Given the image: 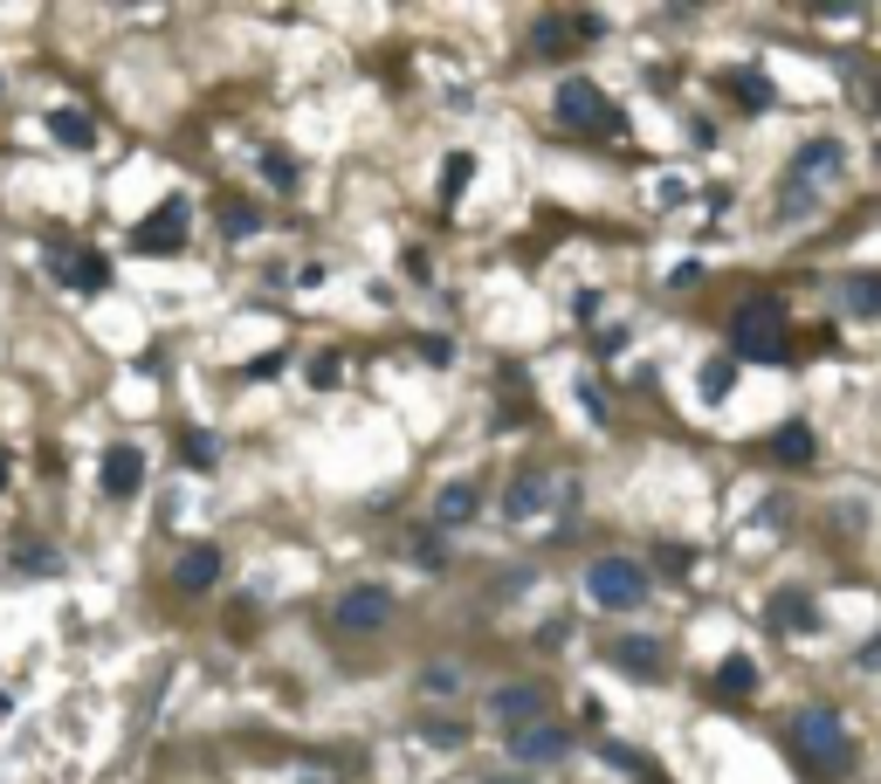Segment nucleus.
<instances>
[{
  "label": "nucleus",
  "instance_id": "obj_1",
  "mask_svg": "<svg viewBox=\"0 0 881 784\" xmlns=\"http://www.w3.org/2000/svg\"><path fill=\"white\" fill-rule=\"evenodd\" d=\"M586 598L600 613H640L647 598H655V579H647V564L640 558H592L586 564Z\"/></svg>",
  "mask_w": 881,
  "mask_h": 784
},
{
  "label": "nucleus",
  "instance_id": "obj_2",
  "mask_svg": "<svg viewBox=\"0 0 881 784\" xmlns=\"http://www.w3.org/2000/svg\"><path fill=\"white\" fill-rule=\"evenodd\" d=\"M792 743H799V757H806L813 771H826V777H840V771L854 764V737H847V723H840L834 709H799V716H792Z\"/></svg>",
  "mask_w": 881,
  "mask_h": 784
},
{
  "label": "nucleus",
  "instance_id": "obj_3",
  "mask_svg": "<svg viewBox=\"0 0 881 784\" xmlns=\"http://www.w3.org/2000/svg\"><path fill=\"white\" fill-rule=\"evenodd\" d=\"M731 345L744 351V358H758V365H779L785 358V310L779 303H744L737 317H731Z\"/></svg>",
  "mask_w": 881,
  "mask_h": 784
},
{
  "label": "nucleus",
  "instance_id": "obj_4",
  "mask_svg": "<svg viewBox=\"0 0 881 784\" xmlns=\"http://www.w3.org/2000/svg\"><path fill=\"white\" fill-rule=\"evenodd\" d=\"M386 619H393V592L386 585H345L331 598V626L338 634H379Z\"/></svg>",
  "mask_w": 881,
  "mask_h": 784
},
{
  "label": "nucleus",
  "instance_id": "obj_5",
  "mask_svg": "<svg viewBox=\"0 0 881 784\" xmlns=\"http://www.w3.org/2000/svg\"><path fill=\"white\" fill-rule=\"evenodd\" d=\"M551 111H558V124H565V131H613V103H606V90H600V83H586V76L558 83Z\"/></svg>",
  "mask_w": 881,
  "mask_h": 784
},
{
  "label": "nucleus",
  "instance_id": "obj_6",
  "mask_svg": "<svg viewBox=\"0 0 881 784\" xmlns=\"http://www.w3.org/2000/svg\"><path fill=\"white\" fill-rule=\"evenodd\" d=\"M840 166H847V152H840L834 138H806V145L792 152V172H785V187H799V193H819V187H826V179H834Z\"/></svg>",
  "mask_w": 881,
  "mask_h": 784
},
{
  "label": "nucleus",
  "instance_id": "obj_7",
  "mask_svg": "<svg viewBox=\"0 0 881 784\" xmlns=\"http://www.w3.org/2000/svg\"><path fill=\"white\" fill-rule=\"evenodd\" d=\"M187 221H193L187 193H172V200L159 206V214H145V221H138V234H132V242H138L145 255H159V248H179V242H187Z\"/></svg>",
  "mask_w": 881,
  "mask_h": 784
},
{
  "label": "nucleus",
  "instance_id": "obj_8",
  "mask_svg": "<svg viewBox=\"0 0 881 784\" xmlns=\"http://www.w3.org/2000/svg\"><path fill=\"white\" fill-rule=\"evenodd\" d=\"M48 276L63 282V290H103V282H111V261L103 255H90V248H63V255H48Z\"/></svg>",
  "mask_w": 881,
  "mask_h": 784
},
{
  "label": "nucleus",
  "instance_id": "obj_9",
  "mask_svg": "<svg viewBox=\"0 0 881 784\" xmlns=\"http://www.w3.org/2000/svg\"><path fill=\"white\" fill-rule=\"evenodd\" d=\"M103 495L111 503H124V495H138V482H145V455L132 448V440H118V448H103Z\"/></svg>",
  "mask_w": 881,
  "mask_h": 784
},
{
  "label": "nucleus",
  "instance_id": "obj_10",
  "mask_svg": "<svg viewBox=\"0 0 881 784\" xmlns=\"http://www.w3.org/2000/svg\"><path fill=\"white\" fill-rule=\"evenodd\" d=\"M544 509H551V475H544V468H524V475L510 482V495H503V516L510 523H537Z\"/></svg>",
  "mask_w": 881,
  "mask_h": 784
},
{
  "label": "nucleus",
  "instance_id": "obj_11",
  "mask_svg": "<svg viewBox=\"0 0 881 784\" xmlns=\"http://www.w3.org/2000/svg\"><path fill=\"white\" fill-rule=\"evenodd\" d=\"M537 709H544V688H531V682H516V688H497V695H489V716H497L503 729L537 723Z\"/></svg>",
  "mask_w": 881,
  "mask_h": 784
},
{
  "label": "nucleus",
  "instance_id": "obj_12",
  "mask_svg": "<svg viewBox=\"0 0 881 784\" xmlns=\"http://www.w3.org/2000/svg\"><path fill=\"white\" fill-rule=\"evenodd\" d=\"M510 750L524 757V764H558V757H565V729H551V723H524V729H510Z\"/></svg>",
  "mask_w": 881,
  "mask_h": 784
},
{
  "label": "nucleus",
  "instance_id": "obj_13",
  "mask_svg": "<svg viewBox=\"0 0 881 784\" xmlns=\"http://www.w3.org/2000/svg\"><path fill=\"white\" fill-rule=\"evenodd\" d=\"M606 661L613 668H627V674H661V640H647V634H627V640H606Z\"/></svg>",
  "mask_w": 881,
  "mask_h": 784
},
{
  "label": "nucleus",
  "instance_id": "obj_14",
  "mask_svg": "<svg viewBox=\"0 0 881 784\" xmlns=\"http://www.w3.org/2000/svg\"><path fill=\"white\" fill-rule=\"evenodd\" d=\"M476 509H482V489L476 482H440V495H434V523H440V530H461Z\"/></svg>",
  "mask_w": 881,
  "mask_h": 784
},
{
  "label": "nucleus",
  "instance_id": "obj_15",
  "mask_svg": "<svg viewBox=\"0 0 881 784\" xmlns=\"http://www.w3.org/2000/svg\"><path fill=\"white\" fill-rule=\"evenodd\" d=\"M172 585H179V592H214V585H221V551H179Z\"/></svg>",
  "mask_w": 881,
  "mask_h": 784
},
{
  "label": "nucleus",
  "instance_id": "obj_16",
  "mask_svg": "<svg viewBox=\"0 0 881 784\" xmlns=\"http://www.w3.org/2000/svg\"><path fill=\"white\" fill-rule=\"evenodd\" d=\"M847 317H881V276L874 269H861V276H847Z\"/></svg>",
  "mask_w": 881,
  "mask_h": 784
},
{
  "label": "nucleus",
  "instance_id": "obj_17",
  "mask_svg": "<svg viewBox=\"0 0 881 784\" xmlns=\"http://www.w3.org/2000/svg\"><path fill=\"white\" fill-rule=\"evenodd\" d=\"M48 138H63L69 152H90L97 131H90V117H83V111H48Z\"/></svg>",
  "mask_w": 881,
  "mask_h": 784
},
{
  "label": "nucleus",
  "instance_id": "obj_18",
  "mask_svg": "<svg viewBox=\"0 0 881 784\" xmlns=\"http://www.w3.org/2000/svg\"><path fill=\"white\" fill-rule=\"evenodd\" d=\"M771 455L779 461H813V434H806V421H792V427H779V440H771Z\"/></svg>",
  "mask_w": 881,
  "mask_h": 784
},
{
  "label": "nucleus",
  "instance_id": "obj_19",
  "mask_svg": "<svg viewBox=\"0 0 881 784\" xmlns=\"http://www.w3.org/2000/svg\"><path fill=\"white\" fill-rule=\"evenodd\" d=\"M716 688H723V695H750V688H758V668H750L744 653H731V661H723V674H716Z\"/></svg>",
  "mask_w": 881,
  "mask_h": 784
},
{
  "label": "nucleus",
  "instance_id": "obj_20",
  "mask_svg": "<svg viewBox=\"0 0 881 784\" xmlns=\"http://www.w3.org/2000/svg\"><path fill=\"white\" fill-rule=\"evenodd\" d=\"M731 90H737L744 111H765V103H771V83H765L758 69H737V76H731Z\"/></svg>",
  "mask_w": 881,
  "mask_h": 784
},
{
  "label": "nucleus",
  "instance_id": "obj_21",
  "mask_svg": "<svg viewBox=\"0 0 881 784\" xmlns=\"http://www.w3.org/2000/svg\"><path fill=\"white\" fill-rule=\"evenodd\" d=\"M731 385H737V365L731 358H710L703 365V400H731Z\"/></svg>",
  "mask_w": 881,
  "mask_h": 784
},
{
  "label": "nucleus",
  "instance_id": "obj_22",
  "mask_svg": "<svg viewBox=\"0 0 881 784\" xmlns=\"http://www.w3.org/2000/svg\"><path fill=\"white\" fill-rule=\"evenodd\" d=\"M771 619H779V626H813V598H806V592L771 598Z\"/></svg>",
  "mask_w": 881,
  "mask_h": 784
},
{
  "label": "nucleus",
  "instance_id": "obj_23",
  "mask_svg": "<svg viewBox=\"0 0 881 784\" xmlns=\"http://www.w3.org/2000/svg\"><path fill=\"white\" fill-rule=\"evenodd\" d=\"M600 757H606V764H620V771H627V777H640V784H661V771H655V764H640V757H634L627 743H606Z\"/></svg>",
  "mask_w": 881,
  "mask_h": 784
},
{
  "label": "nucleus",
  "instance_id": "obj_24",
  "mask_svg": "<svg viewBox=\"0 0 881 784\" xmlns=\"http://www.w3.org/2000/svg\"><path fill=\"white\" fill-rule=\"evenodd\" d=\"M338 379H345V358H338V351H317V358H310V385H317V392H331Z\"/></svg>",
  "mask_w": 881,
  "mask_h": 784
},
{
  "label": "nucleus",
  "instance_id": "obj_25",
  "mask_svg": "<svg viewBox=\"0 0 881 784\" xmlns=\"http://www.w3.org/2000/svg\"><path fill=\"white\" fill-rule=\"evenodd\" d=\"M263 179H276V187H297V159H290V152H263Z\"/></svg>",
  "mask_w": 881,
  "mask_h": 784
},
{
  "label": "nucleus",
  "instance_id": "obj_26",
  "mask_svg": "<svg viewBox=\"0 0 881 784\" xmlns=\"http://www.w3.org/2000/svg\"><path fill=\"white\" fill-rule=\"evenodd\" d=\"M14 564H29V571H63V558H56V551H42V544H21Z\"/></svg>",
  "mask_w": 881,
  "mask_h": 784
},
{
  "label": "nucleus",
  "instance_id": "obj_27",
  "mask_svg": "<svg viewBox=\"0 0 881 784\" xmlns=\"http://www.w3.org/2000/svg\"><path fill=\"white\" fill-rule=\"evenodd\" d=\"M221 227H227V234H255V227H263V214H255V206H227Z\"/></svg>",
  "mask_w": 881,
  "mask_h": 784
},
{
  "label": "nucleus",
  "instance_id": "obj_28",
  "mask_svg": "<svg viewBox=\"0 0 881 784\" xmlns=\"http://www.w3.org/2000/svg\"><path fill=\"white\" fill-rule=\"evenodd\" d=\"M565 42H572V35H565V21H551V14H544V21H537V48L551 56V48H565Z\"/></svg>",
  "mask_w": 881,
  "mask_h": 784
},
{
  "label": "nucleus",
  "instance_id": "obj_29",
  "mask_svg": "<svg viewBox=\"0 0 881 784\" xmlns=\"http://www.w3.org/2000/svg\"><path fill=\"white\" fill-rule=\"evenodd\" d=\"M469 172H476V166H469V152H455V159H448V187H440V193H448V200H455L461 187H469Z\"/></svg>",
  "mask_w": 881,
  "mask_h": 784
},
{
  "label": "nucleus",
  "instance_id": "obj_30",
  "mask_svg": "<svg viewBox=\"0 0 881 784\" xmlns=\"http://www.w3.org/2000/svg\"><path fill=\"white\" fill-rule=\"evenodd\" d=\"M565 634H572V619H544V626H537V647L551 653V647H565Z\"/></svg>",
  "mask_w": 881,
  "mask_h": 784
},
{
  "label": "nucleus",
  "instance_id": "obj_31",
  "mask_svg": "<svg viewBox=\"0 0 881 784\" xmlns=\"http://www.w3.org/2000/svg\"><path fill=\"white\" fill-rule=\"evenodd\" d=\"M413 351H421V358H434V365H448V358H455V345H448V337H413Z\"/></svg>",
  "mask_w": 881,
  "mask_h": 784
},
{
  "label": "nucleus",
  "instance_id": "obj_32",
  "mask_svg": "<svg viewBox=\"0 0 881 784\" xmlns=\"http://www.w3.org/2000/svg\"><path fill=\"white\" fill-rule=\"evenodd\" d=\"M461 737H469V729H461V723H427V743H440V750H455Z\"/></svg>",
  "mask_w": 881,
  "mask_h": 784
},
{
  "label": "nucleus",
  "instance_id": "obj_33",
  "mask_svg": "<svg viewBox=\"0 0 881 784\" xmlns=\"http://www.w3.org/2000/svg\"><path fill=\"white\" fill-rule=\"evenodd\" d=\"M282 365H290V358H282V351H263V358H248V379H276Z\"/></svg>",
  "mask_w": 881,
  "mask_h": 784
},
{
  "label": "nucleus",
  "instance_id": "obj_34",
  "mask_svg": "<svg viewBox=\"0 0 881 784\" xmlns=\"http://www.w3.org/2000/svg\"><path fill=\"white\" fill-rule=\"evenodd\" d=\"M421 688H427V695H448V688H455V668H427Z\"/></svg>",
  "mask_w": 881,
  "mask_h": 784
},
{
  "label": "nucleus",
  "instance_id": "obj_35",
  "mask_svg": "<svg viewBox=\"0 0 881 784\" xmlns=\"http://www.w3.org/2000/svg\"><path fill=\"white\" fill-rule=\"evenodd\" d=\"M187 461L207 468V461H214V440H207V434H187Z\"/></svg>",
  "mask_w": 881,
  "mask_h": 784
},
{
  "label": "nucleus",
  "instance_id": "obj_36",
  "mask_svg": "<svg viewBox=\"0 0 881 784\" xmlns=\"http://www.w3.org/2000/svg\"><path fill=\"white\" fill-rule=\"evenodd\" d=\"M8 716H14V695H8V688H0V723H8Z\"/></svg>",
  "mask_w": 881,
  "mask_h": 784
},
{
  "label": "nucleus",
  "instance_id": "obj_37",
  "mask_svg": "<svg viewBox=\"0 0 881 784\" xmlns=\"http://www.w3.org/2000/svg\"><path fill=\"white\" fill-rule=\"evenodd\" d=\"M0 489H8V455H0Z\"/></svg>",
  "mask_w": 881,
  "mask_h": 784
}]
</instances>
